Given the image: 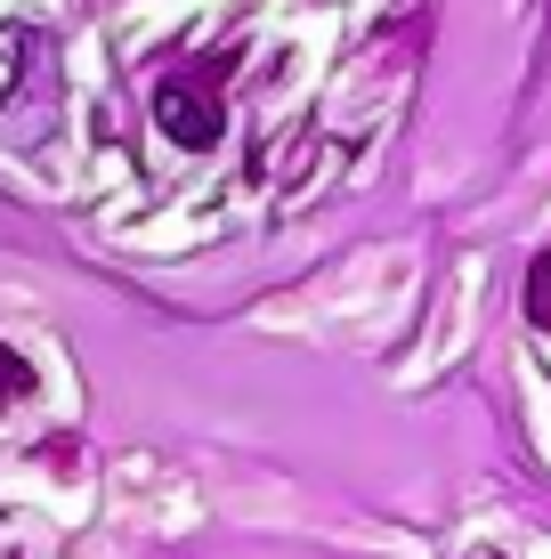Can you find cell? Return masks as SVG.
<instances>
[{
    "mask_svg": "<svg viewBox=\"0 0 551 559\" xmlns=\"http://www.w3.org/2000/svg\"><path fill=\"white\" fill-rule=\"evenodd\" d=\"M9 66H16V33H0V82H9Z\"/></svg>",
    "mask_w": 551,
    "mask_h": 559,
    "instance_id": "obj_1",
    "label": "cell"
}]
</instances>
